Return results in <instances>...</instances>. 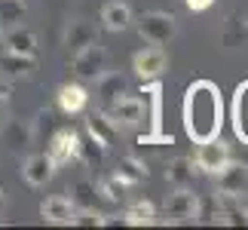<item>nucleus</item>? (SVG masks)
<instances>
[{
	"instance_id": "19",
	"label": "nucleus",
	"mask_w": 248,
	"mask_h": 230,
	"mask_svg": "<svg viewBox=\"0 0 248 230\" xmlns=\"http://www.w3.org/2000/svg\"><path fill=\"white\" fill-rule=\"evenodd\" d=\"M0 71L6 80H25L34 71V55H18V52H3L0 55Z\"/></svg>"
},
{
	"instance_id": "1",
	"label": "nucleus",
	"mask_w": 248,
	"mask_h": 230,
	"mask_svg": "<svg viewBox=\"0 0 248 230\" xmlns=\"http://www.w3.org/2000/svg\"><path fill=\"white\" fill-rule=\"evenodd\" d=\"M181 117H184V132H187V138L193 141V145L221 135V126H224V99H221L217 83H212V80L190 83L187 92H184Z\"/></svg>"
},
{
	"instance_id": "13",
	"label": "nucleus",
	"mask_w": 248,
	"mask_h": 230,
	"mask_svg": "<svg viewBox=\"0 0 248 230\" xmlns=\"http://www.w3.org/2000/svg\"><path fill=\"white\" fill-rule=\"evenodd\" d=\"M230 120H233V132L236 138L248 145V80H242L233 92V108H230Z\"/></svg>"
},
{
	"instance_id": "32",
	"label": "nucleus",
	"mask_w": 248,
	"mask_h": 230,
	"mask_svg": "<svg viewBox=\"0 0 248 230\" xmlns=\"http://www.w3.org/2000/svg\"><path fill=\"white\" fill-rule=\"evenodd\" d=\"M6 104H9V89L3 83H0V120L6 117Z\"/></svg>"
},
{
	"instance_id": "31",
	"label": "nucleus",
	"mask_w": 248,
	"mask_h": 230,
	"mask_svg": "<svg viewBox=\"0 0 248 230\" xmlns=\"http://www.w3.org/2000/svg\"><path fill=\"white\" fill-rule=\"evenodd\" d=\"M184 3H187V9H193V13H205L215 0H184Z\"/></svg>"
},
{
	"instance_id": "29",
	"label": "nucleus",
	"mask_w": 248,
	"mask_h": 230,
	"mask_svg": "<svg viewBox=\"0 0 248 230\" xmlns=\"http://www.w3.org/2000/svg\"><path fill=\"white\" fill-rule=\"evenodd\" d=\"M154 218H156V209H154V203H135L126 212V221H129V227L132 224H154Z\"/></svg>"
},
{
	"instance_id": "28",
	"label": "nucleus",
	"mask_w": 248,
	"mask_h": 230,
	"mask_svg": "<svg viewBox=\"0 0 248 230\" xmlns=\"http://www.w3.org/2000/svg\"><path fill=\"white\" fill-rule=\"evenodd\" d=\"M126 190H129V184H126V181H123L120 175H110V178L98 181V197L110 199V203H117V199H123V197H126Z\"/></svg>"
},
{
	"instance_id": "3",
	"label": "nucleus",
	"mask_w": 248,
	"mask_h": 230,
	"mask_svg": "<svg viewBox=\"0 0 248 230\" xmlns=\"http://www.w3.org/2000/svg\"><path fill=\"white\" fill-rule=\"evenodd\" d=\"M138 34L154 46H166V43L175 40V34H178V18L171 13H147V16H141V22H138Z\"/></svg>"
},
{
	"instance_id": "15",
	"label": "nucleus",
	"mask_w": 248,
	"mask_h": 230,
	"mask_svg": "<svg viewBox=\"0 0 248 230\" xmlns=\"http://www.w3.org/2000/svg\"><path fill=\"white\" fill-rule=\"evenodd\" d=\"M74 203L68 197H49V199H43L40 203V218L46 224H71V218H74Z\"/></svg>"
},
{
	"instance_id": "9",
	"label": "nucleus",
	"mask_w": 248,
	"mask_h": 230,
	"mask_svg": "<svg viewBox=\"0 0 248 230\" xmlns=\"http://www.w3.org/2000/svg\"><path fill=\"white\" fill-rule=\"evenodd\" d=\"M101 114L113 123V126H117V123H123V126H135V123L144 117V104H141V99H135V95L123 92L120 99L113 101L110 108H104Z\"/></svg>"
},
{
	"instance_id": "12",
	"label": "nucleus",
	"mask_w": 248,
	"mask_h": 230,
	"mask_svg": "<svg viewBox=\"0 0 248 230\" xmlns=\"http://www.w3.org/2000/svg\"><path fill=\"white\" fill-rule=\"evenodd\" d=\"M95 92H98L101 108H110V104L117 101L123 92H129V77L120 74V71H110V74L104 71L98 80H95Z\"/></svg>"
},
{
	"instance_id": "16",
	"label": "nucleus",
	"mask_w": 248,
	"mask_h": 230,
	"mask_svg": "<svg viewBox=\"0 0 248 230\" xmlns=\"http://www.w3.org/2000/svg\"><path fill=\"white\" fill-rule=\"evenodd\" d=\"M217 224L248 227V209L239 203V197H221L217 194Z\"/></svg>"
},
{
	"instance_id": "2",
	"label": "nucleus",
	"mask_w": 248,
	"mask_h": 230,
	"mask_svg": "<svg viewBox=\"0 0 248 230\" xmlns=\"http://www.w3.org/2000/svg\"><path fill=\"white\" fill-rule=\"evenodd\" d=\"M104 68H108V52H104V46L98 40L80 46L77 55H74V62H71L74 77H77V80H86V83H95L104 74Z\"/></svg>"
},
{
	"instance_id": "6",
	"label": "nucleus",
	"mask_w": 248,
	"mask_h": 230,
	"mask_svg": "<svg viewBox=\"0 0 248 230\" xmlns=\"http://www.w3.org/2000/svg\"><path fill=\"white\" fill-rule=\"evenodd\" d=\"M202 199L193 194V187H175V194L166 199V215L171 221H196Z\"/></svg>"
},
{
	"instance_id": "18",
	"label": "nucleus",
	"mask_w": 248,
	"mask_h": 230,
	"mask_svg": "<svg viewBox=\"0 0 248 230\" xmlns=\"http://www.w3.org/2000/svg\"><path fill=\"white\" fill-rule=\"evenodd\" d=\"M166 181L171 187H193L196 181V163L190 157H175L166 169Z\"/></svg>"
},
{
	"instance_id": "17",
	"label": "nucleus",
	"mask_w": 248,
	"mask_h": 230,
	"mask_svg": "<svg viewBox=\"0 0 248 230\" xmlns=\"http://www.w3.org/2000/svg\"><path fill=\"white\" fill-rule=\"evenodd\" d=\"M3 46H6V52H18V55H34L37 52V37L31 28H22V25H16V28H9L6 37H3Z\"/></svg>"
},
{
	"instance_id": "14",
	"label": "nucleus",
	"mask_w": 248,
	"mask_h": 230,
	"mask_svg": "<svg viewBox=\"0 0 248 230\" xmlns=\"http://www.w3.org/2000/svg\"><path fill=\"white\" fill-rule=\"evenodd\" d=\"M22 175L31 187H43L46 181H52V175H55V163L49 160V153H34V157L25 160Z\"/></svg>"
},
{
	"instance_id": "20",
	"label": "nucleus",
	"mask_w": 248,
	"mask_h": 230,
	"mask_svg": "<svg viewBox=\"0 0 248 230\" xmlns=\"http://www.w3.org/2000/svg\"><path fill=\"white\" fill-rule=\"evenodd\" d=\"M95 40H98V28L92 22H86V18H74L64 28V46H71V49H80V46L95 43Z\"/></svg>"
},
{
	"instance_id": "34",
	"label": "nucleus",
	"mask_w": 248,
	"mask_h": 230,
	"mask_svg": "<svg viewBox=\"0 0 248 230\" xmlns=\"http://www.w3.org/2000/svg\"><path fill=\"white\" fill-rule=\"evenodd\" d=\"M0 43H3V37H0Z\"/></svg>"
},
{
	"instance_id": "7",
	"label": "nucleus",
	"mask_w": 248,
	"mask_h": 230,
	"mask_svg": "<svg viewBox=\"0 0 248 230\" xmlns=\"http://www.w3.org/2000/svg\"><path fill=\"white\" fill-rule=\"evenodd\" d=\"M169 68V55L163 46H144V49L135 52V59H132V71H135L141 80H156L159 74Z\"/></svg>"
},
{
	"instance_id": "8",
	"label": "nucleus",
	"mask_w": 248,
	"mask_h": 230,
	"mask_svg": "<svg viewBox=\"0 0 248 230\" xmlns=\"http://www.w3.org/2000/svg\"><path fill=\"white\" fill-rule=\"evenodd\" d=\"M227 160H230V145H227V141H221V135H217V138H208V141H199L196 157H193L196 169L208 172V175H215V172L221 169Z\"/></svg>"
},
{
	"instance_id": "26",
	"label": "nucleus",
	"mask_w": 248,
	"mask_h": 230,
	"mask_svg": "<svg viewBox=\"0 0 248 230\" xmlns=\"http://www.w3.org/2000/svg\"><path fill=\"white\" fill-rule=\"evenodd\" d=\"M71 203H74V209H95V203H98V187L92 181L80 178L71 187Z\"/></svg>"
},
{
	"instance_id": "4",
	"label": "nucleus",
	"mask_w": 248,
	"mask_h": 230,
	"mask_svg": "<svg viewBox=\"0 0 248 230\" xmlns=\"http://www.w3.org/2000/svg\"><path fill=\"white\" fill-rule=\"evenodd\" d=\"M144 95L150 99V132L138 138V148L141 145H175L171 135H163V86H159V83H147Z\"/></svg>"
},
{
	"instance_id": "5",
	"label": "nucleus",
	"mask_w": 248,
	"mask_h": 230,
	"mask_svg": "<svg viewBox=\"0 0 248 230\" xmlns=\"http://www.w3.org/2000/svg\"><path fill=\"white\" fill-rule=\"evenodd\" d=\"M217 194L221 197H242L248 194V163H236L233 157L215 172Z\"/></svg>"
},
{
	"instance_id": "30",
	"label": "nucleus",
	"mask_w": 248,
	"mask_h": 230,
	"mask_svg": "<svg viewBox=\"0 0 248 230\" xmlns=\"http://www.w3.org/2000/svg\"><path fill=\"white\" fill-rule=\"evenodd\" d=\"M104 150H108V148H101L98 145V141H83L80 138V153H77V157L86 163V166H98V163H101V157H104Z\"/></svg>"
},
{
	"instance_id": "21",
	"label": "nucleus",
	"mask_w": 248,
	"mask_h": 230,
	"mask_svg": "<svg viewBox=\"0 0 248 230\" xmlns=\"http://www.w3.org/2000/svg\"><path fill=\"white\" fill-rule=\"evenodd\" d=\"M221 43L227 49H236V46H245L248 43V16L233 13L230 18L224 22V31H221Z\"/></svg>"
},
{
	"instance_id": "25",
	"label": "nucleus",
	"mask_w": 248,
	"mask_h": 230,
	"mask_svg": "<svg viewBox=\"0 0 248 230\" xmlns=\"http://www.w3.org/2000/svg\"><path fill=\"white\" fill-rule=\"evenodd\" d=\"M117 175L132 187V184H141V181L147 178V166H144L138 157H123V160L117 163Z\"/></svg>"
},
{
	"instance_id": "10",
	"label": "nucleus",
	"mask_w": 248,
	"mask_h": 230,
	"mask_svg": "<svg viewBox=\"0 0 248 230\" xmlns=\"http://www.w3.org/2000/svg\"><path fill=\"white\" fill-rule=\"evenodd\" d=\"M80 153V135L74 129H59L49 141V160L55 163V166H64V163L77 160Z\"/></svg>"
},
{
	"instance_id": "33",
	"label": "nucleus",
	"mask_w": 248,
	"mask_h": 230,
	"mask_svg": "<svg viewBox=\"0 0 248 230\" xmlns=\"http://www.w3.org/2000/svg\"><path fill=\"white\" fill-rule=\"evenodd\" d=\"M3 209H6V194L0 190V215H3Z\"/></svg>"
},
{
	"instance_id": "27",
	"label": "nucleus",
	"mask_w": 248,
	"mask_h": 230,
	"mask_svg": "<svg viewBox=\"0 0 248 230\" xmlns=\"http://www.w3.org/2000/svg\"><path fill=\"white\" fill-rule=\"evenodd\" d=\"M25 0H0V28H16L25 18Z\"/></svg>"
},
{
	"instance_id": "11",
	"label": "nucleus",
	"mask_w": 248,
	"mask_h": 230,
	"mask_svg": "<svg viewBox=\"0 0 248 230\" xmlns=\"http://www.w3.org/2000/svg\"><path fill=\"white\" fill-rule=\"evenodd\" d=\"M0 138H3V145H9V150L22 153V150L31 148V141H34V126L31 123H22V120H13V117H3Z\"/></svg>"
},
{
	"instance_id": "24",
	"label": "nucleus",
	"mask_w": 248,
	"mask_h": 230,
	"mask_svg": "<svg viewBox=\"0 0 248 230\" xmlns=\"http://www.w3.org/2000/svg\"><path fill=\"white\" fill-rule=\"evenodd\" d=\"M129 22H132V9L126 3H120V0L104 3V9H101V25L108 28V31H126Z\"/></svg>"
},
{
	"instance_id": "22",
	"label": "nucleus",
	"mask_w": 248,
	"mask_h": 230,
	"mask_svg": "<svg viewBox=\"0 0 248 230\" xmlns=\"http://www.w3.org/2000/svg\"><path fill=\"white\" fill-rule=\"evenodd\" d=\"M59 108L64 111V114H80L83 108H86V101H89V92L83 89L80 83H64V86H59Z\"/></svg>"
},
{
	"instance_id": "23",
	"label": "nucleus",
	"mask_w": 248,
	"mask_h": 230,
	"mask_svg": "<svg viewBox=\"0 0 248 230\" xmlns=\"http://www.w3.org/2000/svg\"><path fill=\"white\" fill-rule=\"evenodd\" d=\"M86 132H89V138L98 141L101 148H110L113 138H117V126H113L104 114H89V117H86Z\"/></svg>"
}]
</instances>
